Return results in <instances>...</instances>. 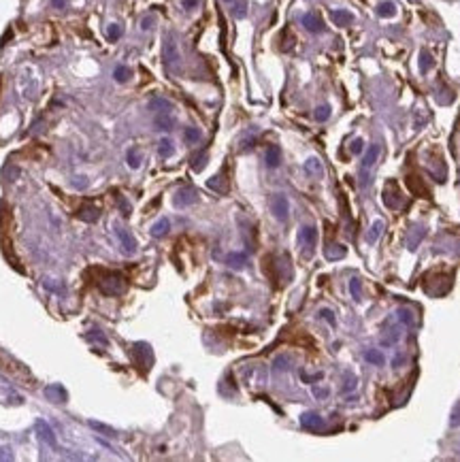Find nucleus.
<instances>
[{
	"label": "nucleus",
	"mask_w": 460,
	"mask_h": 462,
	"mask_svg": "<svg viewBox=\"0 0 460 462\" xmlns=\"http://www.w3.org/2000/svg\"><path fill=\"white\" fill-rule=\"evenodd\" d=\"M364 360L371 362V364H375V366H381L383 362H386V358H383V354L380 352V349H364Z\"/></svg>",
	"instance_id": "20"
},
{
	"label": "nucleus",
	"mask_w": 460,
	"mask_h": 462,
	"mask_svg": "<svg viewBox=\"0 0 460 462\" xmlns=\"http://www.w3.org/2000/svg\"><path fill=\"white\" fill-rule=\"evenodd\" d=\"M196 202H199V194H196L192 188H183V190H179L177 194L173 196V204L177 209H185V207L196 204Z\"/></svg>",
	"instance_id": "4"
},
{
	"label": "nucleus",
	"mask_w": 460,
	"mask_h": 462,
	"mask_svg": "<svg viewBox=\"0 0 460 462\" xmlns=\"http://www.w3.org/2000/svg\"><path fill=\"white\" fill-rule=\"evenodd\" d=\"M413 2H418V0H413Z\"/></svg>",
	"instance_id": "52"
},
{
	"label": "nucleus",
	"mask_w": 460,
	"mask_h": 462,
	"mask_svg": "<svg viewBox=\"0 0 460 462\" xmlns=\"http://www.w3.org/2000/svg\"><path fill=\"white\" fill-rule=\"evenodd\" d=\"M45 394H47L54 402H64V401H66V396H68L66 390H64L62 385H49V388L45 390Z\"/></svg>",
	"instance_id": "18"
},
{
	"label": "nucleus",
	"mask_w": 460,
	"mask_h": 462,
	"mask_svg": "<svg viewBox=\"0 0 460 462\" xmlns=\"http://www.w3.org/2000/svg\"><path fill=\"white\" fill-rule=\"evenodd\" d=\"M130 77H132V71H130L128 66H118V68L113 71V79L118 81V83H126V81L130 79Z\"/></svg>",
	"instance_id": "26"
},
{
	"label": "nucleus",
	"mask_w": 460,
	"mask_h": 462,
	"mask_svg": "<svg viewBox=\"0 0 460 462\" xmlns=\"http://www.w3.org/2000/svg\"><path fill=\"white\" fill-rule=\"evenodd\" d=\"M151 26H154V20H151V17H145V20L141 21V28H143V30H149Z\"/></svg>",
	"instance_id": "47"
},
{
	"label": "nucleus",
	"mask_w": 460,
	"mask_h": 462,
	"mask_svg": "<svg viewBox=\"0 0 460 462\" xmlns=\"http://www.w3.org/2000/svg\"><path fill=\"white\" fill-rule=\"evenodd\" d=\"M199 2H200V0H181V7L185 11H192V9L199 7Z\"/></svg>",
	"instance_id": "44"
},
{
	"label": "nucleus",
	"mask_w": 460,
	"mask_h": 462,
	"mask_svg": "<svg viewBox=\"0 0 460 462\" xmlns=\"http://www.w3.org/2000/svg\"><path fill=\"white\" fill-rule=\"evenodd\" d=\"M207 188L213 190V192H220V194H224V192H226V179L222 177V175H215V177H211L207 181Z\"/></svg>",
	"instance_id": "21"
},
{
	"label": "nucleus",
	"mask_w": 460,
	"mask_h": 462,
	"mask_svg": "<svg viewBox=\"0 0 460 462\" xmlns=\"http://www.w3.org/2000/svg\"><path fill=\"white\" fill-rule=\"evenodd\" d=\"M399 320L403 321L405 326H411L413 324V311L411 309H399Z\"/></svg>",
	"instance_id": "37"
},
{
	"label": "nucleus",
	"mask_w": 460,
	"mask_h": 462,
	"mask_svg": "<svg viewBox=\"0 0 460 462\" xmlns=\"http://www.w3.org/2000/svg\"><path fill=\"white\" fill-rule=\"evenodd\" d=\"M422 239H424V230H422V228H416V230H411L409 239H407V249H409V251L418 249V245H420Z\"/></svg>",
	"instance_id": "22"
},
{
	"label": "nucleus",
	"mask_w": 460,
	"mask_h": 462,
	"mask_svg": "<svg viewBox=\"0 0 460 462\" xmlns=\"http://www.w3.org/2000/svg\"><path fill=\"white\" fill-rule=\"evenodd\" d=\"M149 109H156V111H160V113H168V111L173 109V104L164 100V98H154V100L149 102Z\"/></svg>",
	"instance_id": "27"
},
{
	"label": "nucleus",
	"mask_w": 460,
	"mask_h": 462,
	"mask_svg": "<svg viewBox=\"0 0 460 462\" xmlns=\"http://www.w3.org/2000/svg\"><path fill=\"white\" fill-rule=\"evenodd\" d=\"M302 26L307 28L309 32H313V34H318V32H322L324 30V21L320 20V17L316 15V13H305L302 15Z\"/></svg>",
	"instance_id": "10"
},
{
	"label": "nucleus",
	"mask_w": 460,
	"mask_h": 462,
	"mask_svg": "<svg viewBox=\"0 0 460 462\" xmlns=\"http://www.w3.org/2000/svg\"><path fill=\"white\" fill-rule=\"evenodd\" d=\"M300 426L305 430L320 432L324 428V418H322V415H318V413H313V411H307V413L300 415Z\"/></svg>",
	"instance_id": "7"
},
{
	"label": "nucleus",
	"mask_w": 460,
	"mask_h": 462,
	"mask_svg": "<svg viewBox=\"0 0 460 462\" xmlns=\"http://www.w3.org/2000/svg\"><path fill=\"white\" fill-rule=\"evenodd\" d=\"M430 66H433V58H430L428 51H422V54H420V71H422V73H428Z\"/></svg>",
	"instance_id": "35"
},
{
	"label": "nucleus",
	"mask_w": 460,
	"mask_h": 462,
	"mask_svg": "<svg viewBox=\"0 0 460 462\" xmlns=\"http://www.w3.org/2000/svg\"><path fill=\"white\" fill-rule=\"evenodd\" d=\"M279 164H281V149H279L277 145H271V147L266 149V166L277 168Z\"/></svg>",
	"instance_id": "15"
},
{
	"label": "nucleus",
	"mask_w": 460,
	"mask_h": 462,
	"mask_svg": "<svg viewBox=\"0 0 460 462\" xmlns=\"http://www.w3.org/2000/svg\"><path fill=\"white\" fill-rule=\"evenodd\" d=\"M173 151H175V145L171 139H160V143H158V154L162 158H168V156H173Z\"/></svg>",
	"instance_id": "24"
},
{
	"label": "nucleus",
	"mask_w": 460,
	"mask_h": 462,
	"mask_svg": "<svg viewBox=\"0 0 460 462\" xmlns=\"http://www.w3.org/2000/svg\"><path fill=\"white\" fill-rule=\"evenodd\" d=\"M333 21L337 26H349L354 21V15L349 11H333Z\"/></svg>",
	"instance_id": "19"
},
{
	"label": "nucleus",
	"mask_w": 460,
	"mask_h": 462,
	"mask_svg": "<svg viewBox=\"0 0 460 462\" xmlns=\"http://www.w3.org/2000/svg\"><path fill=\"white\" fill-rule=\"evenodd\" d=\"M235 15H237V17H245V2H241V4H239V7L235 9Z\"/></svg>",
	"instance_id": "46"
},
{
	"label": "nucleus",
	"mask_w": 460,
	"mask_h": 462,
	"mask_svg": "<svg viewBox=\"0 0 460 462\" xmlns=\"http://www.w3.org/2000/svg\"><path fill=\"white\" fill-rule=\"evenodd\" d=\"M377 156H380V145L375 143V145H371V147L366 149V154L362 158V164H360V168H362V175H366L371 171V166L377 162Z\"/></svg>",
	"instance_id": "11"
},
{
	"label": "nucleus",
	"mask_w": 460,
	"mask_h": 462,
	"mask_svg": "<svg viewBox=\"0 0 460 462\" xmlns=\"http://www.w3.org/2000/svg\"><path fill=\"white\" fill-rule=\"evenodd\" d=\"M183 139L188 143H199L200 141V130H199V128H185V130H183Z\"/></svg>",
	"instance_id": "31"
},
{
	"label": "nucleus",
	"mask_w": 460,
	"mask_h": 462,
	"mask_svg": "<svg viewBox=\"0 0 460 462\" xmlns=\"http://www.w3.org/2000/svg\"><path fill=\"white\" fill-rule=\"evenodd\" d=\"M121 32H124V30H121L120 24H111V26L107 28V39H109V40H118V39L121 37Z\"/></svg>",
	"instance_id": "36"
},
{
	"label": "nucleus",
	"mask_w": 460,
	"mask_h": 462,
	"mask_svg": "<svg viewBox=\"0 0 460 462\" xmlns=\"http://www.w3.org/2000/svg\"><path fill=\"white\" fill-rule=\"evenodd\" d=\"M328 118H330V107H328V104H322V107L316 109V120L318 121H326Z\"/></svg>",
	"instance_id": "39"
},
{
	"label": "nucleus",
	"mask_w": 460,
	"mask_h": 462,
	"mask_svg": "<svg viewBox=\"0 0 460 462\" xmlns=\"http://www.w3.org/2000/svg\"><path fill=\"white\" fill-rule=\"evenodd\" d=\"M126 160H128V166H130V168H139V166H141V154H139L137 149H130V151H128Z\"/></svg>",
	"instance_id": "32"
},
{
	"label": "nucleus",
	"mask_w": 460,
	"mask_h": 462,
	"mask_svg": "<svg viewBox=\"0 0 460 462\" xmlns=\"http://www.w3.org/2000/svg\"><path fill=\"white\" fill-rule=\"evenodd\" d=\"M168 230H171V221H168L166 218H162V220H158L154 226H151V237H154V239H162Z\"/></svg>",
	"instance_id": "16"
},
{
	"label": "nucleus",
	"mask_w": 460,
	"mask_h": 462,
	"mask_svg": "<svg viewBox=\"0 0 460 462\" xmlns=\"http://www.w3.org/2000/svg\"><path fill=\"white\" fill-rule=\"evenodd\" d=\"M356 383H358L356 375H354V373H345V382H343L341 390L343 392H354V390H356Z\"/></svg>",
	"instance_id": "30"
},
{
	"label": "nucleus",
	"mask_w": 460,
	"mask_h": 462,
	"mask_svg": "<svg viewBox=\"0 0 460 462\" xmlns=\"http://www.w3.org/2000/svg\"><path fill=\"white\" fill-rule=\"evenodd\" d=\"M224 2H230V0H224Z\"/></svg>",
	"instance_id": "51"
},
{
	"label": "nucleus",
	"mask_w": 460,
	"mask_h": 462,
	"mask_svg": "<svg viewBox=\"0 0 460 462\" xmlns=\"http://www.w3.org/2000/svg\"><path fill=\"white\" fill-rule=\"evenodd\" d=\"M226 264L230 268H243L247 264V254H243V251H232V254L226 256Z\"/></svg>",
	"instance_id": "13"
},
{
	"label": "nucleus",
	"mask_w": 460,
	"mask_h": 462,
	"mask_svg": "<svg viewBox=\"0 0 460 462\" xmlns=\"http://www.w3.org/2000/svg\"><path fill=\"white\" fill-rule=\"evenodd\" d=\"M316 241H318V230H316V228H313V226L300 228V243H302V247H305V256L313 254Z\"/></svg>",
	"instance_id": "8"
},
{
	"label": "nucleus",
	"mask_w": 460,
	"mask_h": 462,
	"mask_svg": "<svg viewBox=\"0 0 460 462\" xmlns=\"http://www.w3.org/2000/svg\"><path fill=\"white\" fill-rule=\"evenodd\" d=\"M115 235H118L120 239V245H121V251H124L126 256H132L137 251V241H135V237L130 235V232L126 230V228H115Z\"/></svg>",
	"instance_id": "5"
},
{
	"label": "nucleus",
	"mask_w": 460,
	"mask_h": 462,
	"mask_svg": "<svg viewBox=\"0 0 460 462\" xmlns=\"http://www.w3.org/2000/svg\"><path fill=\"white\" fill-rule=\"evenodd\" d=\"M98 290L107 296H120L126 292V279L120 273H104L98 279Z\"/></svg>",
	"instance_id": "1"
},
{
	"label": "nucleus",
	"mask_w": 460,
	"mask_h": 462,
	"mask_svg": "<svg viewBox=\"0 0 460 462\" xmlns=\"http://www.w3.org/2000/svg\"><path fill=\"white\" fill-rule=\"evenodd\" d=\"M115 202H118V207L121 209V213H124V218H128V215L132 213V209H130V204H128V201L121 194H115Z\"/></svg>",
	"instance_id": "34"
},
{
	"label": "nucleus",
	"mask_w": 460,
	"mask_h": 462,
	"mask_svg": "<svg viewBox=\"0 0 460 462\" xmlns=\"http://www.w3.org/2000/svg\"><path fill=\"white\" fill-rule=\"evenodd\" d=\"M51 2H54L56 9H64V7H66V0H51Z\"/></svg>",
	"instance_id": "50"
},
{
	"label": "nucleus",
	"mask_w": 460,
	"mask_h": 462,
	"mask_svg": "<svg viewBox=\"0 0 460 462\" xmlns=\"http://www.w3.org/2000/svg\"><path fill=\"white\" fill-rule=\"evenodd\" d=\"M90 428L102 432V435H107V437H115V430L111 428V426H104V424H100V422H94V420H90Z\"/></svg>",
	"instance_id": "33"
},
{
	"label": "nucleus",
	"mask_w": 460,
	"mask_h": 462,
	"mask_svg": "<svg viewBox=\"0 0 460 462\" xmlns=\"http://www.w3.org/2000/svg\"><path fill=\"white\" fill-rule=\"evenodd\" d=\"M173 126H175V120L171 118V115H166V113H160L158 118H156V128L158 130H173Z\"/></svg>",
	"instance_id": "23"
},
{
	"label": "nucleus",
	"mask_w": 460,
	"mask_h": 462,
	"mask_svg": "<svg viewBox=\"0 0 460 462\" xmlns=\"http://www.w3.org/2000/svg\"><path fill=\"white\" fill-rule=\"evenodd\" d=\"M383 228H386V224H383V220H377V221H373V226H371L369 235H366V241H369V243H377V241H380V237L383 235Z\"/></svg>",
	"instance_id": "17"
},
{
	"label": "nucleus",
	"mask_w": 460,
	"mask_h": 462,
	"mask_svg": "<svg viewBox=\"0 0 460 462\" xmlns=\"http://www.w3.org/2000/svg\"><path fill=\"white\" fill-rule=\"evenodd\" d=\"M13 456L9 454V449H4V447H0V460H11Z\"/></svg>",
	"instance_id": "49"
},
{
	"label": "nucleus",
	"mask_w": 460,
	"mask_h": 462,
	"mask_svg": "<svg viewBox=\"0 0 460 462\" xmlns=\"http://www.w3.org/2000/svg\"><path fill=\"white\" fill-rule=\"evenodd\" d=\"M450 426H460V401L454 405V409H452V413H450Z\"/></svg>",
	"instance_id": "38"
},
{
	"label": "nucleus",
	"mask_w": 460,
	"mask_h": 462,
	"mask_svg": "<svg viewBox=\"0 0 460 462\" xmlns=\"http://www.w3.org/2000/svg\"><path fill=\"white\" fill-rule=\"evenodd\" d=\"M362 149H364V141H362V139H354V141H352V147H349V151H352L354 156H358Z\"/></svg>",
	"instance_id": "41"
},
{
	"label": "nucleus",
	"mask_w": 460,
	"mask_h": 462,
	"mask_svg": "<svg viewBox=\"0 0 460 462\" xmlns=\"http://www.w3.org/2000/svg\"><path fill=\"white\" fill-rule=\"evenodd\" d=\"M349 292H352L354 301H360V279H352L349 281Z\"/></svg>",
	"instance_id": "40"
},
{
	"label": "nucleus",
	"mask_w": 460,
	"mask_h": 462,
	"mask_svg": "<svg viewBox=\"0 0 460 462\" xmlns=\"http://www.w3.org/2000/svg\"><path fill=\"white\" fill-rule=\"evenodd\" d=\"M320 315H322V318H324L326 321H328L330 326H335V324H337V320H335V313L330 311V309H320Z\"/></svg>",
	"instance_id": "42"
},
{
	"label": "nucleus",
	"mask_w": 460,
	"mask_h": 462,
	"mask_svg": "<svg viewBox=\"0 0 460 462\" xmlns=\"http://www.w3.org/2000/svg\"><path fill=\"white\" fill-rule=\"evenodd\" d=\"M302 382H309V383H313V382H320V379H322V373H316V375H305V373H302Z\"/></svg>",
	"instance_id": "45"
},
{
	"label": "nucleus",
	"mask_w": 460,
	"mask_h": 462,
	"mask_svg": "<svg viewBox=\"0 0 460 462\" xmlns=\"http://www.w3.org/2000/svg\"><path fill=\"white\" fill-rule=\"evenodd\" d=\"M405 362V356L403 354H397V358H392V366H400Z\"/></svg>",
	"instance_id": "48"
},
{
	"label": "nucleus",
	"mask_w": 460,
	"mask_h": 462,
	"mask_svg": "<svg viewBox=\"0 0 460 462\" xmlns=\"http://www.w3.org/2000/svg\"><path fill=\"white\" fill-rule=\"evenodd\" d=\"M305 171L309 173V175H322V162L318 160V158H309V160L305 162Z\"/></svg>",
	"instance_id": "28"
},
{
	"label": "nucleus",
	"mask_w": 460,
	"mask_h": 462,
	"mask_svg": "<svg viewBox=\"0 0 460 462\" xmlns=\"http://www.w3.org/2000/svg\"><path fill=\"white\" fill-rule=\"evenodd\" d=\"M37 432H39V435H40V439H43V441L47 443L49 447H58V441H56V435H54V430H51L49 426L43 422V420H39V422H37Z\"/></svg>",
	"instance_id": "12"
},
{
	"label": "nucleus",
	"mask_w": 460,
	"mask_h": 462,
	"mask_svg": "<svg viewBox=\"0 0 460 462\" xmlns=\"http://www.w3.org/2000/svg\"><path fill=\"white\" fill-rule=\"evenodd\" d=\"M77 218L81 221H87V224H94L100 218V209L94 207V204H83V207L77 211Z\"/></svg>",
	"instance_id": "9"
},
{
	"label": "nucleus",
	"mask_w": 460,
	"mask_h": 462,
	"mask_svg": "<svg viewBox=\"0 0 460 462\" xmlns=\"http://www.w3.org/2000/svg\"><path fill=\"white\" fill-rule=\"evenodd\" d=\"M330 390L328 388H320V385H313V396L316 399H328Z\"/></svg>",
	"instance_id": "43"
},
{
	"label": "nucleus",
	"mask_w": 460,
	"mask_h": 462,
	"mask_svg": "<svg viewBox=\"0 0 460 462\" xmlns=\"http://www.w3.org/2000/svg\"><path fill=\"white\" fill-rule=\"evenodd\" d=\"M288 364H290V356H286V354H281V356H277L275 360H273V368H275L277 373H281V371H286L288 368Z\"/></svg>",
	"instance_id": "29"
},
{
	"label": "nucleus",
	"mask_w": 460,
	"mask_h": 462,
	"mask_svg": "<svg viewBox=\"0 0 460 462\" xmlns=\"http://www.w3.org/2000/svg\"><path fill=\"white\" fill-rule=\"evenodd\" d=\"M345 254H347V249L343 247V245H339V243H333V245H328V247H324L326 260H341Z\"/></svg>",
	"instance_id": "14"
},
{
	"label": "nucleus",
	"mask_w": 460,
	"mask_h": 462,
	"mask_svg": "<svg viewBox=\"0 0 460 462\" xmlns=\"http://www.w3.org/2000/svg\"><path fill=\"white\" fill-rule=\"evenodd\" d=\"M377 15H380V17H394V15H397V7H394V2L377 4Z\"/></svg>",
	"instance_id": "25"
},
{
	"label": "nucleus",
	"mask_w": 460,
	"mask_h": 462,
	"mask_svg": "<svg viewBox=\"0 0 460 462\" xmlns=\"http://www.w3.org/2000/svg\"><path fill=\"white\" fill-rule=\"evenodd\" d=\"M179 60H181V56H179L177 43H175L173 39H166L164 40V62H166V66L168 68H177Z\"/></svg>",
	"instance_id": "6"
},
{
	"label": "nucleus",
	"mask_w": 460,
	"mask_h": 462,
	"mask_svg": "<svg viewBox=\"0 0 460 462\" xmlns=\"http://www.w3.org/2000/svg\"><path fill=\"white\" fill-rule=\"evenodd\" d=\"M0 368H2L4 373H9L11 377L24 379V382H30V383H32V375L28 373V368L21 364V362H17L15 358H11L9 354H2V352H0Z\"/></svg>",
	"instance_id": "2"
},
{
	"label": "nucleus",
	"mask_w": 460,
	"mask_h": 462,
	"mask_svg": "<svg viewBox=\"0 0 460 462\" xmlns=\"http://www.w3.org/2000/svg\"><path fill=\"white\" fill-rule=\"evenodd\" d=\"M271 209H273V215H275L279 221H286L288 220L290 204H288V198L283 194H275L271 198Z\"/></svg>",
	"instance_id": "3"
}]
</instances>
